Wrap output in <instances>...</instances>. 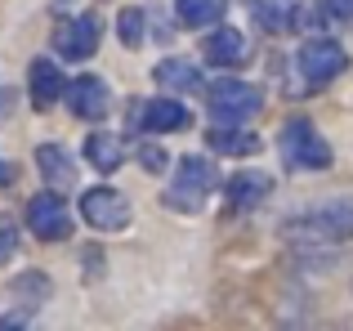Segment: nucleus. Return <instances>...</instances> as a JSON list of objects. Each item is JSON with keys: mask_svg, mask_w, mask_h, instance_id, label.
I'll return each instance as SVG.
<instances>
[{"mask_svg": "<svg viewBox=\"0 0 353 331\" xmlns=\"http://www.w3.org/2000/svg\"><path fill=\"white\" fill-rule=\"evenodd\" d=\"M32 291H36V300H45V296H50V282H45L41 273H32V278H18V282H14V296H18V300H27Z\"/></svg>", "mask_w": 353, "mask_h": 331, "instance_id": "5701e85b", "label": "nucleus"}, {"mask_svg": "<svg viewBox=\"0 0 353 331\" xmlns=\"http://www.w3.org/2000/svg\"><path fill=\"white\" fill-rule=\"evenodd\" d=\"M206 139H210V148L224 152V157H246V152H259V134L246 130V126H210Z\"/></svg>", "mask_w": 353, "mask_h": 331, "instance_id": "dca6fc26", "label": "nucleus"}, {"mask_svg": "<svg viewBox=\"0 0 353 331\" xmlns=\"http://www.w3.org/2000/svg\"><path fill=\"white\" fill-rule=\"evenodd\" d=\"M188 108L179 99H143V103L130 108V130H143V134H179L188 130Z\"/></svg>", "mask_w": 353, "mask_h": 331, "instance_id": "0eeeda50", "label": "nucleus"}, {"mask_svg": "<svg viewBox=\"0 0 353 331\" xmlns=\"http://www.w3.org/2000/svg\"><path fill=\"white\" fill-rule=\"evenodd\" d=\"M277 152H282V161L291 166V170H327V166L336 161L331 143L322 139L318 126L304 121V117H291V121H282V134H277Z\"/></svg>", "mask_w": 353, "mask_h": 331, "instance_id": "7ed1b4c3", "label": "nucleus"}, {"mask_svg": "<svg viewBox=\"0 0 353 331\" xmlns=\"http://www.w3.org/2000/svg\"><path fill=\"white\" fill-rule=\"evenodd\" d=\"M0 331H32V323H27V314L18 309V314H5V318H0Z\"/></svg>", "mask_w": 353, "mask_h": 331, "instance_id": "393cba45", "label": "nucleus"}, {"mask_svg": "<svg viewBox=\"0 0 353 331\" xmlns=\"http://www.w3.org/2000/svg\"><path fill=\"white\" fill-rule=\"evenodd\" d=\"M85 161L94 166L99 174H112V170H121V161H125V148H121V139H117V134L94 130V134L85 139Z\"/></svg>", "mask_w": 353, "mask_h": 331, "instance_id": "f3484780", "label": "nucleus"}, {"mask_svg": "<svg viewBox=\"0 0 353 331\" xmlns=\"http://www.w3.org/2000/svg\"><path fill=\"white\" fill-rule=\"evenodd\" d=\"M99 36H103V23H99L94 14H72V18H63V23L54 27V50H59L68 63L94 59Z\"/></svg>", "mask_w": 353, "mask_h": 331, "instance_id": "6e6552de", "label": "nucleus"}, {"mask_svg": "<svg viewBox=\"0 0 353 331\" xmlns=\"http://www.w3.org/2000/svg\"><path fill=\"white\" fill-rule=\"evenodd\" d=\"M27 228H32L41 242H63L72 237V210L59 192H36L27 201Z\"/></svg>", "mask_w": 353, "mask_h": 331, "instance_id": "1a4fd4ad", "label": "nucleus"}, {"mask_svg": "<svg viewBox=\"0 0 353 331\" xmlns=\"http://www.w3.org/2000/svg\"><path fill=\"white\" fill-rule=\"evenodd\" d=\"M201 59L210 68H241L246 63V36L237 27H215V32L201 41Z\"/></svg>", "mask_w": 353, "mask_h": 331, "instance_id": "f8f14e48", "label": "nucleus"}, {"mask_svg": "<svg viewBox=\"0 0 353 331\" xmlns=\"http://www.w3.org/2000/svg\"><path fill=\"white\" fill-rule=\"evenodd\" d=\"M134 152H139V161H143V170H148V174H161L165 166H170V157H165L157 143H134Z\"/></svg>", "mask_w": 353, "mask_h": 331, "instance_id": "412c9836", "label": "nucleus"}, {"mask_svg": "<svg viewBox=\"0 0 353 331\" xmlns=\"http://www.w3.org/2000/svg\"><path fill=\"white\" fill-rule=\"evenodd\" d=\"M14 251H18V228H14L9 215H0V264H5Z\"/></svg>", "mask_w": 353, "mask_h": 331, "instance_id": "b1692460", "label": "nucleus"}, {"mask_svg": "<svg viewBox=\"0 0 353 331\" xmlns=\"http://www.w3.org/2000/svg\"><path fill=\"white\" fill-rule=\"evenodd\" d=\"M63 99H68V112L81 117V121H103L108 117V103H112V94H108V81L103 77H77L68 81V90H63Z\"/></svg>", "mask_w": 353, "mask_h": 331, "instance_id": "9d476101", "label": "nucleus"}, {"mask_svg": "<svg viewBox=\"0 0 353 331\" xmlns=\"http://www.w3.org/2000/svg\"><path fill=\"white\" fill-rule=\"evenodd\" d=\"M277 233L286 242H304V246H340L353 237V201L331 197L318 201V206H304L295 215H286L277 224Z\"/></svg>", "mask_w": 353, "mask_h": 331, "instance_id": "f257e3e1", "label": "nucleus"}, {"mask_svg": "<svg viewBox=\"0 0 353 331\" xmlns=\"http://www.w3.org/2000/svg\"><path fill=\"white\" fill-rule=\"evenodd\" d=\"M206 108L215 126H246L264 108V90L250 86V81H237V77H219L206 90Z\"/></svg>", "mask_w": 353, "mask_h": 331, "instance_id": "20e7f679", "label": "nucleus"}, {"mask_svg": "<svg viewBox=\"0 0 353 331\" xmlns=\"http://www.w3.org/2000/svg\"><path fill=\"white\" fill-rule=\"evenodd\" d=\"M63 90H68V77H63V68L54 59H32V68H27V94H32V108H54L63 99Z\"/></svg>", "mask_w": 353, "mask_h": 331, "instance_id": "9b49d317", "label": "nucleus"}, {"mask_svg": "<svg viewBox=\"0 0 353 331\" xmlns=\"http://www.w3.org/2000/svg\"><path fill=\"white\" fill-rule=\"evenodd\" d=\"M36 170H41V179L54 188H68L72 179H77V166H72V152L59 148V143H41L36 148Z\"/></svg>", "mask_w": 353, "mask_h": 331, "instance_id": "2eb2a0df", "label": "nucleus"}, {"mask_svg": "<svg viewBox=\"0 0 353 331\" xmlns=\"http://www.w3.org/2000/svg\"><path fill=\"white\" fill-rule=\"evenodd\" d=\"M9 112H14V90L0 86V117H9Z\"/></svg>", "mask_w": 353, "mask_h": 331, "instance_id": "a878e982", "label": "nucleus"}, {"mask_svg": "<svg viewBox=\"0 0 353 331\" xmlns=\"http://www.w3.org/2000/svg\"><path fill=\"white\" fill-rule=\"evenodd\" d=\"M117 36H121V45H125V50H139V45H143L148 27H143V9H139V5H125V9H121Z\"/></svg>", "mask_w": 353, "mask_h": 331, "instance_id": "6ab92c4d", "label": "nucleus"}, {"mask_svg": "<svg viewBox=\"0 0 353 331\" xmlns=\"http://www.w3.org/2000/svg\"><path fill=\"white\" fill-rule=\"evenodd\" d=\"M268 192H273V179H268L264 170H237L233 179L224 183V197H228V206H233V210H250V206H259Z\"/></svg>", "mask_w": 353, "mask_h": 331, "instance_id": "ddd939ff", "label": "nucleus"}, {"mask_svg": "<svg viewBox=\"0 0 353 331\" xmlns=\"http://www.w3.org/2000/svg\"><path fill=\"white\" fill-rule=\"evenodd\" d=\"M152 81L165 90V94H201V72L192 68V63H183V59H161L152 68Z\"/></svg>", "mask_w": 353, "mask_h": 331, "instance_id": "4468645a", "label": "nucleus"}, {"mask_svg": "<svg viewBox=\"0 0 353 331\" xmlns=\"http://www.w3.org/2000/svg\"><path fill=\"white\" fill-rule=\"evenodd\" d=\"M183 27H210L224 18V0H174Z\"/></svg>", "mask_w": 353, "mask_h": 331, "instance_id": "a211bd4d", "label": "nucleus"}, {"mask_svg": "<svg viewBox=\"0 0 353 331\" xmlns=\"http://www.w3.org/2000/svg\"><path fill=\"white\" fill-rule=\"evenodd\" d=\"M295 68H300V77L309 81V86H327V81H336L340 72L349 68V54L340 41H331V36H309V41L300 45V54H295Z\"/></svg>", "mask_w": 353, "mask_h": 331, "instance_id": "39448f33", "label": "nucleus"}, {"mask_svg": "<svg viewBox=\"0 0 353 331\" xmlns=\"http://www.w3.org/2000/svg\"><path fill=\"white\" fill-rule=\"evenodd\" d=\"M250 14L259 18L264 32H286V27H291V9H277V5H268V0H250Z\"/></svg>", "mask_w": 353, "mask_h": 331, "instance_id": "aec40b11", "label": "nucleus"}, {"mask_svg": "<svg viewBox=\"0 0 353 331\" xmlns=\"http://www.w3.org/2000/svg\"><path fill=\"white\" fill-rule=\"evenodd\" d=\"M215 188H219V170L206 157H179L174 161V179H170L161 201L170 210H179V215H197Z\"/></svg>", "mask_w": 353, "mask_h": 331, "instance_id": "f03ea898", "label": "nucleus"}, {"mask_svg": "<svg viewBox=\"0 0 353 331\" xmlns=\"http://www.w3.org/2000/svg\"><path fill=\"white\" fill-rule=\"evenodd\" d=\"M81 215H85V224L99 228V233H121V228H130V219H134V206L125 201V192L99 183V188H90L85 197H81Z\"/></svg>", "mask_w": 353, "mask_h": 331, "instance_id": "423d86ee", "label": "nucleus"}, {"mask_svg": "<svg viewBox=\"0 0 353 331\" xmlns=\"http://www.w3.org/2000/svg\"><path fill=\"white\" fill-rule=\"evenodd\" d=\"M318 14L331 23H353V0H318Z\"/></svg>", "mask_w": 353, "mask_h": 331, "instance_id": "4be33fe9", "label": "nucleus"}, {"mask_svg": "<svg viewBox=\"0 0 353 331\" xmlns=\"http://www.w3.org/2000/svg\"><path fill=\"white\" fill-rule=\"evenodd\" d=\"M0 179H9V170H5V161H0Z\"/></svg>", "mask_w": 353, "mask_h": 331, "instance_id": "bb28decb", "label": "nucleus"}]
</instances>
